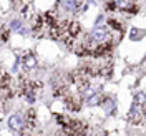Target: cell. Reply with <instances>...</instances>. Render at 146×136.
<instances>
[{"label": "cell", "mask_w": 146, "mask_h": 136, "mask_svg": "<svg viewBox=\"0 0 146 136\" xmlns=\"http://www.w3.org/2000/svg\"><path fill=\"white\" fill-rule=\"evenodd\" d=\"M76 10V0H58L55 10H52L55 15H70Z\"/></svg>", "instance_id": "obj_1"}, {"label": "cell", "mask_w": 146, "mask_h": 136, "mask_svg": "<svg viewBox=\"0 0 146 136\" xmlns=\"http://www.w3.org/2000/svg\"><path fill=\"white\" fill-rule=\"evenodd\" d=\"M9 126L12 131H15L18 135H25V119L20 113H15L9 118Z\"/></svg>", "instance_id": "obj_2"}, {"label": "cell", "mask_w": 146, "mask_h": 136, "mask_svg": "<svg viewBox=\"0 0 146 136\" xmlns=\"http://www.w3.org/2000/svg\"><path fill=\"white\" fill-rule=\"evenodd\" d=\"M111 2L115 5V10L118 9L121 12H129V13H135L138 10L135 0H111Z\"/></svg>", "instance_id": "obj_3"}, {"label": "cell", "mask_w": 146, "mask_h": 136, "mask_svg": "<svg viewBox=\"0 0 146 136\" xmlns=\"http://www.w3.org/2000/svg\"><path fill=\"white\" fill-rule=\"evenodd\" d=\"M139 106H136V105H133L131 106V109H129V113H128V119L131 121V123H141L143 121V115H141V111H139Z\"/></svg>", "instance_id": "obj_4"}, {"label": "cell", "mask_w": 146, "mask_h": 136, "mask_svg": "<svg viewBox=\"0 0 146 136\" xmlns=\"http://www.w3.org/2000/svg\"><path fill=\"white\" fill-rule=\"evenodd\" d=\"M100 105L103 106V109L106 113H113L115 111V101H113V98H101Z\"/></svg>", "instance_id": "obj_5"}, {"label": "cell", "mask_w": 146, "mask_h": 136, "mask_svg": "<svg viewBox=\"0 0 146 136\" xmlns=\"http://www.w3.org/2000/svg\"><path fill=\"white\" fill-rule=\"evenodd\" d=\"M23 66L28 68V70H30V68H35L36 66V58L32 53H27L25 56H23Z\"/></svg>", "instance_id": "obj_6"}, {"label": "cell", "mask_w": 146, "mask_h": 136, "mask_svg": "<svg viewBox=\"0 0 146 136\" xmlns=\"http://www.w3.org/2000/svg\"><path fill=\"white\" fill-rule=\"evenodd\" d=\"M101 101V96L98 95V93H93V95H90L88 98H86V105H90V106H93V105H100Z\"/></svg>", "instance_id": "obj_7"}, {"label": "cell", "mask_w": 146, "mask_h": 136, "mask_svg": "<svg viewBox=\"0 0 146 136\" xmlns=\"http://www.w3.org/2000/svg\"><path fill=\"white\" fill-rule=\"evenodd\" d=\"M135 105L139 106V108H143V105H145V93L143 91H139L135 95Z\"/></svg>", "instance_id": "obj_8"}, {"label": "cell", "mask_w": 146, "mask_h": 136, "mask_svg": "<svg viewBox=\"0 0 146 136\" xmlns=\"http://www.w3.org/2000/svg\"><path fill=\"white\" fill-rule=\"evenodd\" d=\"M143 36V30H131V40H139Z\"/></svg>", "instance_id": "obj_9"}]
</instances>
